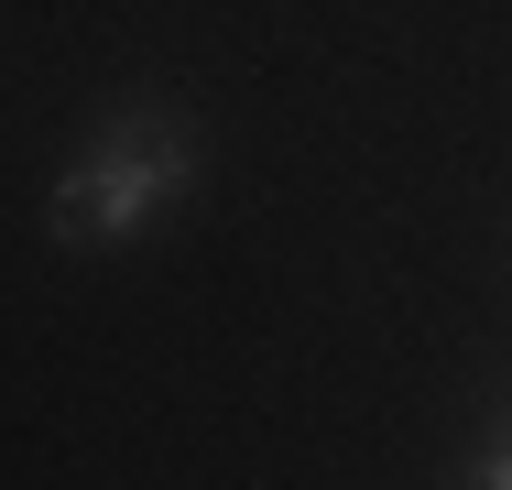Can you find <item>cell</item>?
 <instances>
[{"label": "cell", "instance_id": "cell-1", "mask_svg": "<svg viewBox=\"0 0 512 490\" xmlns=\"http://www.w3.org/2000/svg\"><path fill=\"white\" fill-rule=\"evenodd\" d=\"M186 186H197V131H186V109H120L99 142L55 175L44 229H55L66 251H120L142 218H164Z\"/></svg>", "mask_w": 512, "mask_h": 490}, {"label": "cell", "instance_id": "cell-2", "mask_svg": "<svg viewBox=\"0 0 512 490\" xmlns=\"http://www.w3.org/2000/svg\"><path fill=\"white\" fill-rule=\"evenodd\" d=\"M469 490H512V403L491 414V447H480V469H469Z\"/></svg>", "mask_w": 512, "mask_h": 490}]
</instances>
